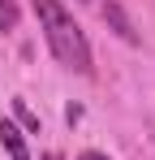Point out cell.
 Returning a JSON list of instances; mask_svg holds the SVG:
<instances>
[{
	"label": "cell",
	"instance_id": "7a4b0ae2",
	"mask_svg": "<svg viewBox=\"0 0 155 160\" xmlns=\"http://www.w3.org/2000/svg\"><path fill=\"white\" fill-rule=\"evenodd\" d=\"M0 143H4L9 160H30V152H26V138H22V130H17L13 121H0Z\"/></svg>",
	"mask_w": 155,
	"mask_h": 160
},
{
	"label": "cell",
	"instance_id": "3957f363",
	"mask_svg": "<svg viewBox=\"0 0 155 160\" xmlns=\"http://www.w3.org/2000/svg\"><path fill=\"white\" fill-rule=\"evenodd\" d=\"M103 18H108V22L116 26V35H121L125 43H138V30H134V22L125 18V9H121L116 0H108V4H103Z\"/></svg>",
	"mask_w": 155,
	"mask_h": 160
},
{
	"label": "cell",
	"instance_id": "5b68a950",
	"mask_svg": "<svg viewBox=\"0 0 155 160\" xmlns=\"http://www.w3.org/2000/svg\"><path fill=\"white\" fill-rule=\"evenodd\" d=\"M78 160H103V156H99V152H82Z\"/></svg>",
	"mask_w": 155,
	"mask_h": 160
},
{
	"label": "cell",
	"instance_id": "8992f818",
	"mask_svg": "<svg viewBox=\"0 0 155 160\" xmlns=\"http://www.w3.org/2000/svg\"><path fill=\"white\" fill-rule=\"evenodd\" d=\"M43 160H60V156H43Z\"/></svg>",
	"mask_w": 155,
	"mask_h": 160
},
{
	"label": "cell",
	"instance_id": "277c9868",
	"mask_svg": "<svg viewBox=\"0 0 155 160\" xmlns=\"http://www.w3.org/2000/svg\"><path fill=\"white\" fill-rule=\"evenodd\" d=\"M0 26L4 30L17 26V4H13V0H0Z\"/></svg>",
	"mask_w": 155,
	"mask_h": 160
},
{
	"label": "cell",
	"instance_id": "6da1fadb",
	"mask_svg": "<svg viewBox=\"0 0 155 160\" xmlns=\"http://www.w3.org/2000/svg\"><path fill=\"white\" fill-rule=\"evenodd\" d=\"M35 4V13H39V30H43V39H48L52 56L65 65V69H73V74H91L95 65H91V43H86V35L82 26L73 22V13L60 4V0H30Z\"/></svg>",
	"mask_w": 155,
	"mask_h": 160
}]
</instances>
